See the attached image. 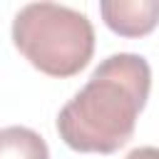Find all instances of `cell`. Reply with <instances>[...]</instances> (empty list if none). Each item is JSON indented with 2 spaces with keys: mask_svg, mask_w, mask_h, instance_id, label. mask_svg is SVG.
<instances>
[{
  "mask_svg": "<svg viewBox=\"0 0 159 159\" xmlns=\"http://www.w3.org/2000/svg\"><path fill=\"white\" fill-rule=\"evenodd\" d=\"M127 159H159V149L157 147H137L127 154Z\"/></svg>",
  "mask_w": 159,
  "mask_h": 159,
  "instance_id": "5",
  "label": "cell"
},
{
  "mask_svg": "<svg viewBox=\"0 0 159 159\" xmlns=\"http://www.w3.org/2000/svg\"><path fill=\"white\" fill-rule=\"evenodd\" d=\"M152 70L142 55L119 52L99 62L87 84L60 109V139L84 154H114L132 134L147 104Z\"/></svg>",
  "mask_w": 159,
  "mask_h": 159,
  "instance_id": "1",
  "label": "cell"
},
{
  "mask_svg": "<svg viewBox=\"0 0 159 159\" xmlns=\"http://www.w3.org/2000/svg\"><path fill=\"white\" fill-rule=\"evenodd\" d=\"M104 25L122 37L149 35L159 25V0H102Z\"/></svg>",
  "mask_w": 159,
  "mask_h": 159,
  "instance_id": "3",
  "label": "cell"
},
{
  "mask_svg": "<svg viewBox=\"0 0 159 159\" xmlns=\"http://www.w3.org/2000/svg\"><path fill=\"white\" fill-rule=\"evenodd\" d=\"M0 159H50V149L45 139L27 127H2Z\"/></svg>",
  "mask_w": 159,
  "mask_h": 159,
  "instance_id": "4",
  "label": "cell"
},
{
  "mask_svg": "<svg viewBox=\"0 0 159 159\" xmlns=\"http://www.w3.org/2000/svg\"><path fill=\"white\" fill-rule=\"evenodd\" d=\"M12 42L50 77H72L94 52V27L84 12L57 2H30L12 20Z\"/></svg>",
  "mask_w": 159,
  "mask_h": 159,
  "instance_id": "2",
  "label": "cell"
}]
</instances>
